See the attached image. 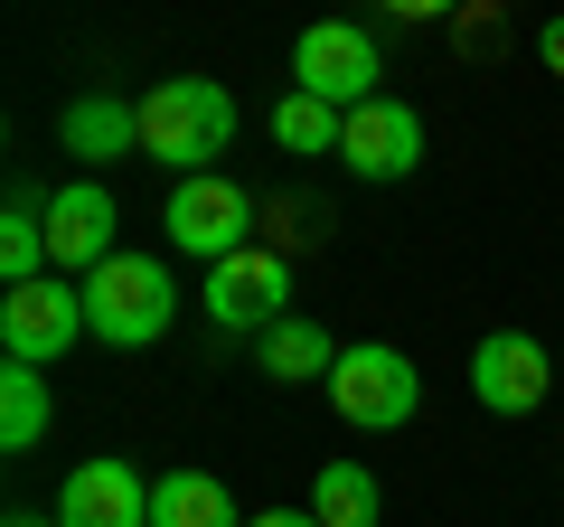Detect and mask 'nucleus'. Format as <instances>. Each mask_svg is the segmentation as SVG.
I'll return each mask as SVG.
<instances>
[{"label":"nucleus","mask_w":564,"mask_h":527,"mask_svg":"<svg viewBox=\"0 0 564 527\" xmlns=\"http://www.w3.org/2000/svg\"><path fill=\"white\" fill-rule=\"evenodd\" d=\"M470 396H480L489 415H536L545 396H555V358H545L527 330H489V340L470 348Z\"/></svg>","instance_id":"obj_8"},{"label":"nucleus","mask_w":564,"mask_h":527,"mask_svg":"<svg viewBox=\"0 0 564 527\" xmlns=\"http://www.w3.org/2000/svg\"><path fill=\"white\" fill-rule=\"evenodd\" d=\"M0 527H57V518H39V508H10V518H0Z\"/></svg>","instance_id":"obj_22"},{"label":"nucleus","mask_w":564,"mask_h":527,"mask_svg":"<svg viewBox=\"0 0 564 527\" xmlns=\"http://www.w3.org/2000/svg\"><path fill=\"white\" fill-rule=\"evenodd\" d=\"M292 264L273 255V245H245V255H226V264H207V321L217 330H273V321H292Z\"/></svg>","instance_id":"obj_7"},{"label":"nucleus","mask_w":564,"mask_h":527,"mask_svg":"<svg viewBox=\"0 0 564 527\" xmlns=\"http://www.w3.org/2000/svg\"><path fill=\"white\" fill-rule=\"evenodd\" d=\"M76 340H95V330H85V283L76 273H39V283L0 292V348H10V358L57 367Z\"/></svg>","instance_id":"obj_5"},{"label":"nucleus","mask_w":564,"mask_h":527,"mask_svg":"<svg viewBox=\"0 0 564 527\" xmlns=\"http://www.w3.org/2000/svg\"><path fill=\"white\" fill-rule=\"evenodd\" d=\"M57 527H151V481L132 462H76L57 490Z\"/></svg>","instance_id":"obj_11"},{"label":"nucleus","mask_w":564,"mask_h":527,"mask_svg":"<svg viewBox=\"0 0 564 527\" xmlns=\"http://www.w3.org/2000/svg\"><path fill=\"white\" fill-rule=\"evenodd\" d=\"M536 57H545V76H564V20H545V39H536Z\"/></svg>","instance_id":"obj_20"},{"label":"nucleus","mask_w":564,"mask_h":527,"mask_svg":"<svg viewBox=\"0 0 564 527\" xmlns=\"http://www.w3.org/2000/svg\"><path fill=\"white\" fill-rule=\"evenodd\" d=\"M113 226H122L113 189H104V180H66L57 198H47V264L85 283V273H95L104 255H122V245H113Z\"/></svg>","instance_id":"obj_9"},{"label":"nucleus","mask_w":564,"mask_h":527,"mask_svg":"<svg viewBox=\"0 0 564 527\" xmlns=\"http://www.w3.org/2000/svg\"><path fill=\"white\" fill-rule=\"evenodd\" d=\"M329 406H339V424H358V433H395V424H414L423 377H414L404 348L358 340V348H339V367H329Z\"/></svg>","instance_id":"obj_3"},{"label":"nucleus","mask_w":564,"mask_h":527,"mask_svg":"<svg viewBox=\"0 0 564 527\" xmlns=\"http://www.w3.org/2000/svg\"><path fill=\"white\" fill-rule=\"evenodd\" d=\"M339 104H321V95H302V85H292V95L273 104V142L282 151H329V161H339Z\"/></svg>","instance_id":"obj_18"},{"label":"nucleus","mask_w":564,"mask_h":527,"mask_svg":"<svg viewBox=\"0 0 564 527\" xmlns=\"http://www.w3.org/2000/svg\"><path fill=\"white\" fill-rule=\"evenodd\" d=\"M339 161L358 170V180H404V170L423 161V114L395 95H367L358 114L339 122Z\"/></svg>","instance_id":"obj_10"},{"label":"nucleus","mask_w":564,"mask_h":527,"mask_svg":"<svg viewBox=\"0 0 564 527\" xmlns=\"http://www.w3.org/2000/svg\"><path fill=\"white\" fill-rule=\"evenodd\" d=\"M245 527H321L311 508H263V518H245Z\"/></svg>","instance_id":"obj_21"},{"label":"nucleus","mask_w":564,"mask_h":527,"mask_svg":"<svg viewBox=\"0 0 564 527\" xmlns=\"http://www.w3.org/2000/svg\"><path fill=\"white\" fill-rule=\"evenodd\" d=\"M377 39H367L358 20H311L302 39H292V85L321 104H339V114H358L367 95H377Z\"/></svg>","instance_id":"obj_6"},{"label":"nucleus","mask_w":564,"mask_h":527,"mask_svg":"<svg viewBox=\"0 0 564 527\" xmlns=\"http://www.w3.org/2000/svg\"><path fill=\"white\" fill-rule=\"evenodd\" d=\"M151 527H245L217 471H161L151 481Z\"/></svg>","instance_id":"obj_13"},{"label":"nucleus","mask_w":564,"mask_h":527,"mask_svg":"<svg viewBox=\"0 0 564 527\" xmlns=\"http://www.w3.org/2000/svg\"><path fill=\"white\" fill-rule=\"evenodd\" d=\"M170 321H180V283L161 255H104L85 273V330L104 348H151Z\"/></svg>","instance_id":"obj_2"},{"label":"nucleus","mask_w":564,"mask_h":527,"mask_svg":"<svg viewBox=\"0 0 564 527\" xmlns=\"http://www.w3.org/2000/svg\"><path fill=\"white\" fill-rule=\"evenodd\" d=\"M39 273H57V264H47V207L20 189L10 217H0V292H10V283H39Z\"/></svg>","instance_id":"obj_16"},{"label":"nucleus","mask_w":564,"mask_h":527,"mask_svg":"<svg viewBox=\"0 0 564 527\" xmlns=\"http://www.w3.org/2000/svg\"><path fill=\"white\" fill-rule=\"evenodd\" d=\"M254 348H263V377H273V386H311V377L329 386V367H339V340H329L321 321H302V311H292V321H273Z\"/></svg>","instance_id":"obj_12"},{"label":"nucleus","mask_w":564,"mask_h":527,"mask_svg":"<svg viewBox=\"0 0 564 527\" xmlns=\"http://www.w3.org/2000/svg\"><path fill=\"white\" fill-rule=\"evenodd\" d=\"M377 471H358V462H329L321 481H311V518L321 527H377Z\"/></svg>","instance_id":"obj_17"},{"label":"nucleus","mask_w":564,"mask_h":527,"mask_svg":"<svg viewBox=\"0 0 564 527\" xmlns=\"http://www.w3.org/2000/svg\"><path fill=\"white\" fill-rule=\"evenodd\" d=\"M57 142L76 151V161H122V151L141 142V114L132 104H104V95H76L57 114Z\"/></svg>","instance_id":"obj_14"},{"label":"nucleus","mask_w":564,"mask_h":527,"mask_svg":"<svg viewBox=\"0 0 564 527\" xmlns=\"http://www.w3.org/2000/svg\"><path fill=\"white\" fill-rule=\"evenodd\" d=\"M170 245H180L188 264H226V255H245L254 245V226H263V207H254V189H236L226 170H198V180H180L170 189Z\"/></svg>","instance_id":"obj_4"},{"label":"nucleus","mask_w":564,"mask_h":527,"mask_svg":"<svg viewBox=\"0 0 564 527\" xmlns=\"http://www.w3.org/2000/svg\"><path fill=\"white\" fill-rule=\"evenodd\" d=\"M386 10H395V20H452L462 0H386Z\"/></svg>","instance_id":"obj_19"},{"label":"nucleus","mask_w":564,"mask_h":527,"mask_svg":"<svg viewBox=\"0 0 564 527\" xmlns=\"http://www.w3.org/2000/svg\"><path fill=\"white\" fill-rule=\"evenodd\" d=\"M132 114H141V151L161 170H180V180L217 170V151L236 142V95L217 76H161Z\"/></svg>","instance_id":"obj_1"},{"label":"nucleus","mask_w":564,"mask_h":527,"mask_svg":"<svg viewBox=\"0 0 564 527\" xmlns=\"http://www.w3.org/2000/svg\"><path fill=\"white\" fill-rule=\"evenodd\" d=\"M47 424H57V406H47V367L10 358V367H0V452H39Z\"/></svg>","instance_id":"obj_15"}]
</instances>
